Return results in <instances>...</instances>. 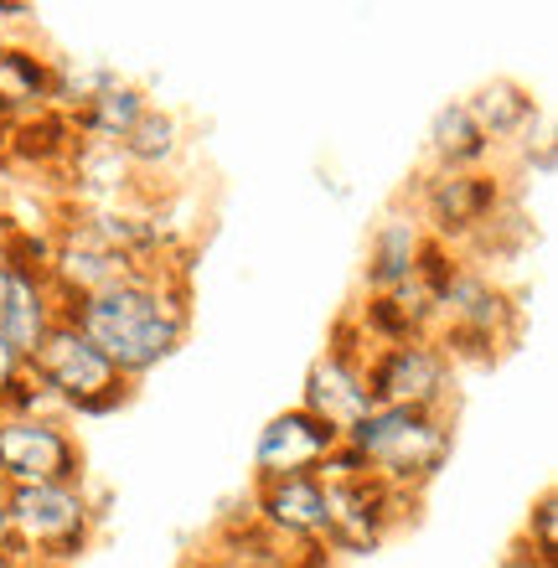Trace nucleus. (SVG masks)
Segmentation results:
<instances>
[{
  "label": "nucleus",
  "mask_w": 558,
  "mask_h": 568,
  "mask_svg": "<svg viewBox=\"0 0 558 568\" xmlns=\"http://www.w3.org/2000/svg\"><path fill=\"white\" fill-rule=\"evenodd\" d=\"M523 542H528L548 568H558V496L554 491H538L528 523H523Z\"/></svg>",
  "instance_id": "23"
},
{
  "label": "nucleus",
  "mask_w": 558,
  "mask_h": 568,
  "mask_svg": "<svg viewBox=\"0 0 558 568\" xmlns=\"http://www.w3.org/2000/svg\"><path fill=\"white\" fill-rule=\"evenodd\" d=\"M31 21H37V6H27V0H0V31L31 27Z\"/></svg>",
  "instance_id": "26"
},
{
  "label": "nucleus",
  "mask_w": 558,
  "mask_h": 568,
  "mask_svg": "<svg viewBox=\"0 0 558 568\" xmlns=\"http://www.w3.org/2000/svg\"><path fill=\"white\" fill-rule=\"evenodd\" d=\"M99 239L114 248L120 258H130L135 270L145 264H166V223L140 212L135 202H114V207H73Z\"/></svg>",
  "instance_id": "18"
},
{
  "label": "nucleus",
  "mask_w": 558,
  "mask_h": 568,
  "mask_svg": "<svg viewBox=\"0 0 558 568\" xmlns=\"http://www.w3.org/2000/svg\"><path fill=\"white\" fill-rule=\"evenodd\" d=\"M16 233H21V223L0 212V290H6V280H11V264H16Z\"/></svg>",
  "instance_id": "24"
},
{
  "label": "nucleus",
  "mask_w": 558,
  "mask_h": 568,
  "mask_svg": "<svg viewBox=\"0 0 558 568\" xmlns=\"http://www.w3.org/2000/svg\"><path fill=\"white\" fill-rule=\"evenodd\" d=\"M62 321L83 331L114 362L124 383H140L182 352L186 331H192V284H186L182 264H171V258L145 264L99 295L62 305Z\"/></svg>",
  "instance_id": "1"
},
{
  "label": "nucleus",
  "mask_w": 558,
  "mask_h": 568,
  "mask_svg": "<svg viewBox=\"0 0 558 568\" xmlns=\"http://www.w3.org/2000/svg\"><path fill=\"white\" fill-rule=\"evenodd\" d=\"M0 554H16V538H11V517H6V501H0Z\"/></svg>",
  "instance_id": "28"
},
{
  "label": "nucleus",
  "mask_w": 558,
  "mask_h": 568,
  "mask_svg": "<svg viewBox=\"0 0 558 568\" xmlns=\"http://www.w3.org/2000/svg\"><path fill=\"white\" fill-rule=\"evenodd\" d=\"M68 165H73V176H78V192L89 196L83 207L135 202V171L120 155V145H73Z\"/></svg>",
  "instance_id": "22"
},
{
  "label": "nucleus",
  "mask_w": 558,
  "mask_h": 568,
  "mask_svg": "<svg viewBox=\"0 0 558 568\" xmlns=\"http://www.w3.org/2000/svg\"><path fill=\"white\" fill-rule=\"evenodd\" d=\"M248 523L274 542L295 548H321L326 532V480L321 476H290V480H254L248 496Z\"/></svg>",
  "instance_id": "14"
},
{
  "label": "nucleus",
  "mask_w": 558,
  "mask_h": 568,
  "mask_svg": "<svg viewBox=\"0 0 558 568\" xmlns=\"http://www.w3.org/2000/svg\"><path fill=\"white\" fill-rule=\"evenodd\" d=\"M367 460V476L388 491L419 501V491L450 465L455 424L445 414H414V408H373L342 434Z\"/></svg>",
  "instance_id": "2"
},
{
  "label": "nucleus",
  "mask_w": 558,
  "mask_h": 568,
  "mask_svg": "<svg viewBox=\"0 0 558 568\" xmlns=\"http://www.w3.org/2000/svg\"><path fill=\"white\" fill-rule=\"evenodd\" d=\"M435 305V346L450 362H491L507 342H517V326H523L517 300L470 258H460L450 280L439 284Z\"/></svg>",
  "instance_id": "5"
},
{
  "label": "nucleus",
  "mask_w": 558,
  "mask_h": 568,
  "mask_svg": "<svg viewBox=\"0 0 558 568\" xmlns=\"http://www.w3.org/2000/svg\"><path fill=\"white\" fill-rule=\"evenodd\" d=\"M58 321H62V300L52 295V280H47V233L21 227L16 233L11 280L0 290V342L27 362Z\"/></svg>",
  "instance_id": "10"
},
{
  "label": "nucleus",
  "mask_w": 558,
  "mask_h": 568,
  "mask_svg": "<svg viewBox=\"0 0 558 568\" xmlns=\"http://www.w3.org/2000/svg\"><path fill=\"white\" fill-rule=\"evenodd\" d=\"M414 501L388 491L383 480H326V532H321V554L336 558H367L404 527Z\"/></svg>",
  "instance_id": "8"
},
{
  "label": "nucleus",
  "mask_w": 558,
  "mask_h": 568,
  "mask_svg": "<svg viewBox=\"0 0 558 568\" xmlns=\"http://www.w3.org/2000/svg\"><path fill=\"white\" fill-rule=\"evenodd\" d=\"M130 270H135V264L114 254L78 212H68L58 227H47V280H52V295H58L62 305L99 295L109 284H120Z\"/></svg>",
  "instance_id": "12"
},
{
  "label": "nucleus",
  "mask_w": 558,
  "mask_h": 568,
  "mask_svg": "<svg viewBox=\"0 0 558 568\" xmlns=\"http://www.w3.org/2000/svg\"><path fill=\"white\" fill-rule=\"evenodd\" d=\"M182 150H186L182 120H176L171 109L151 104L145 114H140L135 130L124 135L120 155L130 161V171H135V176H161V171H171V165L182 161Z\"/></svg>",
  "instance_id": "21"
},
{
  "label": "nucleus",
  "mask_w": 558,
  "mask_h": 568,
  "mask_svg": "<svg viewBox=\"0 0 558 568\" xmlns=\"http://www.w3.org/2000/svg\"><path fill=\"white\" fill-rule=\"evenodd\" d=\"M342 445V429L321 424L301 404L280 408L254 439V480H290V476H321L326 455Z\"/></svg>",
  "instance_id": "13"
},
{
  "label": "nucleus",
  "mask_w": 558,
  "mask_h": 568,
  "mask_svg": "<svg viewBox=\"0 0 558 568\" xmlns=\"http://www.w3.org/2000/svg\"><path fill=\"white\" fill-rule=\"evenodd\" d=\"M6 517H11L16 554L31 568H73L93 548L104 507L89 491V480H73V486H11L6 491Z\"/></svg>",
  "instance_id": "3"
},
{
  "label": "nucleus",
  "mask_w": 558,
  "mask_h": 568,
  "mask_svg": "<svg viewBox=\"0 0 558 568\" xmlns=\"http://www.w3.org/2000/svg\"><path fill=\"white\" fill-rule=\"evenodd\" d=\"M83 445L68 419H21L0 414V476L6 486H73L89 480Z\"/></svg>",
  "instance_id": "9"
},
{
  "label": "nucleus",
  "mask_w": 558,
  "mask_h": 568,
  "mask_svg": "<svg viewBox=\"0 0 558 568\" xmlns=\"http://www.w3.org/2000/svg\"><path fill=\"white\" fill-rule=\"evenodd\" d=\"M497 568H548V564H544V558H538V554H532L528 542L517 538V542H513V548H507V554H501V558H497Z\"/></svg>",
  "instance_id": "27"
},
{
  "label": "nucleus",
  "mask_w": 558,
  "mask_h": 568,
  "mask_svg": "<svg viewBox=\"0 0 558 568\" xmlns=\"http://www.w3.org/2000/svg\"><path fill=\"white\" fill-rule=\"evenodd\" d=\"M27 367H31V377L52 393V404H58V414L68 424L109 419V414H120V408L135 398V383H124V377L114 373V362L78 326H68V321H58V326L47 331V342L27 357Z\"/></svg>",
  "instance_id": "4"
},
{
  "label": "nucleus",
  "mask_w": 558,
  "mask_h": 568,
  "mask_svg": "<svg viewBox=\"0 0 558 568\" xmlns=\"http://www.w3.org/2000/svg\"><path fill=\"white\" fill-rule=\"evenodd\" d=\"M0 104L16 109V120H31L52 109V58H42L27 42H6L0 47Z\"/></svg>",
  "instance_id": "20"
},
{
  "label": "nucleus",
  "mask_w": 558,
  "mask_h": 568,
  "mask_svg": "<svg viewBox=\"0 0 558 568\" xmlns=\"http://www.w3.org/2000/svg\"><path fill=\"white\" fill-rule=\"evenodd\" d=\"M145 109H151V93L130 78H114L68 114V130H73L78 145H124V135L140 124Z\"/></svg>",
  "instance_id": "17"
},
{
  "label": "nucleus",
  "mask_w": 558,
  "mask_h": 568,
  "mask_svg": "<svg viewBox=\"0 0 558 568\" xmlns=\"http://www.w3.org/2000/svg\"><path fill=\"white\" fill-rule=\"evenodd\" d=\"M21 373H27V362H21L11 346L0 342V408H6V393L16 388V377H21Z\"/></svg>",
  "instance_id": "25"
},
{
  "label": "nucleus",
  "mask_w": 558,
  "mask_h": 568,
  "mask_svg": "<svg viewBox=\"0 0 558 568\" xmlns=\"http://www.w3.org/2000/svg\"><path fill=\"white\" fill-rule=\"evenodd\" d=\"M466 109L476 114L481 124V135L491 140V150L501 145H528L538 120H544V104H538V93L513 83V78H491L481 89L466 99Z\"/></svg>",
  "instance_id": "16"
},
{
  "label": "nucleus",
  "mask_w": 558,
  "mask_h": 568,
  "mask_svg": "<svg viewBox=\"0 0 558 568\" xmlns=\"http://www.w3.org/2000/svg\"><path fill=\"white\" fill-rule=\"evenodd\" d=\"M363 377L377 408H414V414H445L450 419L455 404V362L435 346V336L424 342H398V346H373L363 357Z\"/></svg>",
  "instance_id": "7"
},
{
  "label": "nucleus",
  "mask_w": 558,
  "mask_h": 568,
  "mask_svg": "<svg viewBox=\"0 0 558 568\" xmlns=\"http://www.w3.org/2000/svg\"><path fill=\"white\" fill-rule=\"evenodd\" d=\"M363 357H367V342L357 336V326H352L347 315H342L332 346L305 367V383H301L305 414H316L321 424H332V429H342V434L363 419V414H373L377 404H373V393H367Z\"/></svg>",
  "instance_id": "11"
},
{
  "label": "nucleus",
  "mask_w": 558,
  "mask_h": 568,
  "mask_svg": "<svg viewBox=\"0 0 558 568\" xmlns=\"http://www.w3.org/2000/svg\"><path fill=\"white\" fill-rule=\"evenodd\" d=\"M424 150H429V171H486L491 165V140L481 135L476 114L466 109V99H450L429 114V135H424Z\"/></svg>",
  "instance_id": "19"
},
{
  "label": "nucleus",
  "mask_w": 558,
  "mask_h": 568,
  "mask_svg": "<svg viewBox=\"0 0 558 568\" xmlns=\"http://www.w3.org/2000/svg\"><path fill=\"white\" fill-rule=\"evenodd\" d=\"M186 568H212V564H207V558H192V564H186Z\"/></svg>",
  "instance_id": "30"
},
{
  "label": "nucleus",
  "mask_w": 558,
  "mask_h": 568,
  "mask_svg": "<svg viewBox=\"0 0 558 568\" xmlns=\"http://www.w3.org/2000/svg\"><path fill=\"white\" fill-rule=\"evenodd\" d=\"M507 202H513L507 176L491 171V165L486 171H429L424 165L419 181L404 196V207L424 223V233L450 254H466Z\"/></svg>",
  "instance_id": "6"
},
{
  "label": "nucleus",
  "mask_w": 558,
  "mask_h": 568,
  "mask_svg": "<svg viewBox=\"0 0 558 568\" xmlns=\"http://www.w3.org/2000/svg\"><path fill=\"white\" fill-rule=\"evenodd\" d=\"M6 42H11V31H0V47H6Z\"/></svg>",
  "instance_id": "31"
},
{
  "label": "nucleus",
  "mask_w": 558,
  "mask_h": 568,
  "mask_svg": "<svg viewBox=\"0 0 558 568\" xmlns=\"http://www.w3.org/2000/svg\"><path fill=\"white\" fill-rule=\"evenodd\" d=\"M429 243H435V239L424 233V223L404 207V202H398V207H388L373 223V233H367L363 290H367V295H388V290L408 284L414 274H419L424 254H429Z\"/></svg>",
  "instance_id": "15"
},
{
  "label": "nucleus",
  "mask_w": 558,
  "mask_h": 568,
  "mask_svg": "<svg viewBox=\"0 0 558 568\" xmlns=\"http://www.w3.org/2000/svg\"><path fill=\"white\" fill-rule=\"evenodd\" d=\"M0 568H31L21 554H0Z\"/></svg>",
  "instance_id": "29"
}]
</instances>
